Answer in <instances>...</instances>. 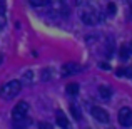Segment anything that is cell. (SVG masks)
Here are the masks:
<instances>
[{"mask_svg":"<svg viewBox=\"0 0 132 129\" xmlns=\"http://www.w3.org/2000/svg\"><path fill=\"white\" fill-rule=\"evenodd\" d=\"M20 90H22V82L17 79H12V81L5 82L3 86H0V97L5 101H10L15 96H19Z\"/></svg>","mask_w":132,"mask_h":129,"instance_id":"1","label":"cell"},{"mask_svg":"<svg viewBox=\"0 0 132 129\" xmlns=\"http://www.w3.org/2000/svg\"><path fill=\"white\" fill-rule=\"evenodd\" d=\"M27 114H29V102H25V101H22V102L15 104L12 109V119L13 121H23L27 117Z\"/></svg>","mask_w":132,"mask_h":129,"instance_id":"2","label":"cell"},{"mask_svg":"<svg viewBox=\"0 0 132 129\" xmlns=\"http://www.w3.org/2000/svg\"><path fill=\"white\" fill-rule=\"evenodd\" d=\"M90 114L94 116V119L95 121H99V123H109V112H107L104 107H99V106H92L90 107Z\"/></svg>","mask_w":132,"mask_h":129,"instance_id":"3","label":"cell"},{"mask_svg":"<svg viewBox=\"0 0 132 129\" xmlns=\"http://www.w3.org/2000/svg\"><path fill=\"white\" fill-rule=\"evenodd\" d=\"M119 123L124 127H130L132 126V109L130 107H122L119 111Z\"/></svg>","mask_w":132,"mask_h":129,"instance_id":"4","label":"cell"},{"mask_svg":"<svg viewBox=\"0 0 132 129\" xmlns=\"http://www.w3.org/2000/svg\"><path fill=\"white\" fill-rule=\"evenodd\" d=\"M79 71H80V67H79L75 62H65V64L62 65V75H64V77L74 75V74H77Z\"/></svg>","mask_w":132,"mask_h":129,"instance_id":"5","label":"cell"},{"mask_svg":"<svg viewBox=\"0 0 132 129\" xmlns=\"http://www.w3.org/2000/svg\"><path fill=\"white\" fill-rule=\"evenodd\" d=\"M82 22L85 25H95L99 22V15L95 12H84L82 13Z\"/></svg>","mask_w":132,"mask_h":129,"instance_id":"6","label":"cell"},{"mask_svg":"<svg viewBox=\"0 0 132 129\" xmlns=\"http://www.w3.org/2000/svg\"><path fill=\"white\" fill-rule=\"evenodd\" d=\"M55 121H57V126H60L62 129H70V123H69L67 116H65L62 111L55 112Z\"/></svg>","mask_w":132,"mask_h":129,"instance_id":"7","label":"cell"},{"mask_svg":"<svg viewBox=\"0 0 132 129\" xmlns=\"http://www.w3.org/2000/svg\"><path fill=\"white\" fill-rule=\"evenodd\" d=\"M99 94H100V97H104V99H109V97L112 96V90H110L109 86H100L99 87Z\"/></svg>","mask_w":132,"mask_h":129,"instance_id":"8","label":"cell"},{"mask_svg":"<svg viewBox=\"0 0 132 129\" xmlns=\"http://www.w3.org/2000/svg\"><path fill=\"white\" fill-rule=\"evenodd\" d=\"M119 55H120V59H124V60H127V59L130 57V49H129V45H122V47L119 49Z\"/></svg>","mask_w":132,"mask_h":129,"instance_id":"9","label":"cell"},{"mask_svg":"<svg viewBox=\"0 0 132 129\" xmlns=\"http://www.w3.org/2000/svg\"><path fill=\"white\" fill-rule=\"evenodd\" d=\"M67 94H69V96H77V94H79V84H75V82L69 84L67 86Z\"/></svg>","mask_w":132,"mask_h":129,"instance_id":"10","label":"cell"},{"mask_svg":"<svg viewBox=\"0 0 132 129\" xmlns=\"http://www.w3.org/2000/svg\"><path fill=\"white\" fill-rule=\"evenodd\" d=\"M40 74H42V75H40V79L47 82V81H50V79H52V69L45 67V69H42V72H40Z\"/></svg>","mask_w":132,"mask_h":129,"instance_id":"11","label":"cell"},{"mask_svg":"<svg viewBox=\"0 0 132 129\" xmlns=\"http://www.w3.org/2000/svg\"><path fill=\"white\" fill-rule=\"evenodd\" d=\"M70 112H72V116H74V119H75V121H80V119H82L80 109H79V107H75L74 104H72V106H70Z\"/></svg>","mask_w":132,"mask_h":129,"instance_id":"12","label":"cell"},{"mask_svg":"<svg viewBox=\"0 0 132 129\" xmlns=\"http://www.w3.org/2000/svg\"><path fill=\"white\" fill-rule=\"evenodd\" d=\"M32 7H45L50 3V0H29Z\"/></svg>","mask_w":132,"mask_h":129,"instance_id":"13","label":"cell"},{"mask_svg":"<svg viewBox=\"0 0 132 129\" xmlns=\"http://www.w3.org/2000/svg\"><path fill=\"white\" fill-rule=\"evenodd\" d=\"M22 81H23V84H32V82H34V72L32 71H27Z\"/></svg>","mask_w":132,"mask_h":129,"instance_id":"14","label":"cell"},{"mask_svg":"<svg viewBox=\"0 0 132 129\" xmlns=\"http://www.w3.org/2000/svg\"><path fill=\"white\" fill-rule=\"evenodd\" d=\"M116 74L119 75V77H126V75L130 74V71H129V69H126V67H119V69L116 71Z\"/></svg>","mask_w":132,"mask_h":129,"instance_id":"15","label":"cell"},{"mask_svg":"<svg viewBox=\"0 0 132 129\" xmlns=\"http://www.w3.org/2000/svg\"><path fill=\"white\" fill-rule=\"evenodd\" d=\"M107 13H109V15H114V13H116V3H107Z\"/></svg>","mask_w":132,"mask_h":129,"instance_id":"16","label":"cell"},{"mask_svg":"<svg viewBox=\"0 0 132 129\" xmlns=\"http://www.w3.org/2000/svg\"><path fill=\"white\" fill-rule=\"evenodd\" d=\"M37 126H39V129H52L50 124H48V123H44V121H42V123H39Z\"/></svg>","mask_w":132,"mask_h":129,"instance_id":"17","label":"cell"},{"mask_svg":"<svg viewBox=\"0 0 132 129\" xmlns=\"http://www.w3.org/2000/svg\"><path fill=\"white\" fill-rule=\"evenodd\" d=\"M0 13H5V2H3V0H0Z\"/></svg>","mask_w":132,"mask_h":129,"instance_id":"18","label":"cell"},{"mask_svg":"<svg viewBox=\"0 0 132 129\" xmlns=\"http://www.w3.org/2000/svg\"><path fill=\"white\" fill-rule=\"evenodd\" d=\"M129 19L132 20V7H130V10H129Z\"/></svg>","mask_w":132,"mask_h":129,"instance_id":"19","label":"cell"}]
</instances>
